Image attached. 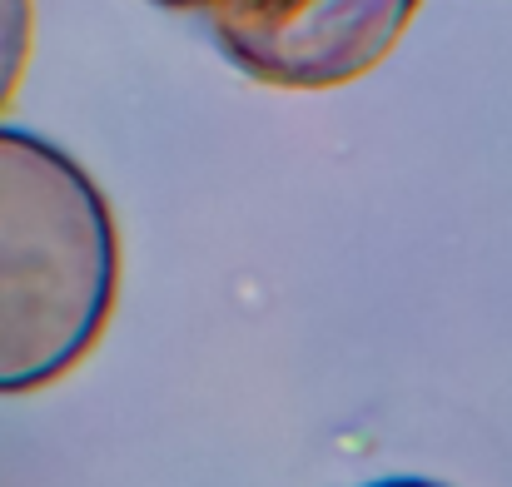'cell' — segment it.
<instances>
[{"label": "cell", "instance_id": "cell-5", "mask_svg": "<svg viewBox=\"0 0 512 487\" xmlns=\"http://www.w3.org/2000/svg\"><path fill=\"white\" fill-rule=\"evenodd\" d=\"M160 5H204V0H160Z\"/></svg>", "mask_w": 512, "mask_h": 487}, {"label": "cell", "instance_id": "cell-1", "mask_svg": "<svg viewBox=\"0 0 512 487\" xmlns=\"http://www.w3.org/2000/svg\"><path fill=\"white\" fill-rule=\"evenodd\" d=\"M120 244L95 179L65 150L0 130V393L70 373L115 309Z\"/></svg>", "mask_w": 512, "mask_h": 487}, {"label": "cell", "instance_id": "cell-4", "mask_svg": "<svg viewBox=\"0 0 512 487\" xmlns=\"http://www.w3.org/2000/svg\"><path fill=\"white\" fill-rule=\"evenodd\" d=\"M373 487H438V483H373Z\"/></svg>", "mask_w": 512, "mask_h": 487}, {"label": "cell", "instance_id": "cell-3", "mask_svg": "<svg viewBox=\"0 0 512 487\" xmlns=\"http://www.w3.org/2000/svg\"><path fill=\"white\" fill-rule=\"evenodd\" d=\"M30 55V0H0V110L10 105Z\"/></svg>", "mask_w": 512, "mask_h": 487}, {"label": "cell", "instance_id": "cell-2", "mask_svg": "<svg viewBox=\"0 0 512 487\" xmlns=\"http://www.w3.org/2000/svg\"><path fill=\"white\" fill-rule=\"evenodd\" d=\"M219 50L279 90H329L368 75L418 0H204Z\"/></svg>", "mask_w": 512, "mask_h": 487}]
</instances>
